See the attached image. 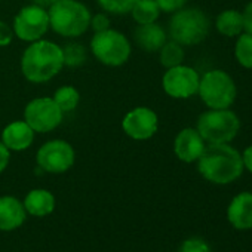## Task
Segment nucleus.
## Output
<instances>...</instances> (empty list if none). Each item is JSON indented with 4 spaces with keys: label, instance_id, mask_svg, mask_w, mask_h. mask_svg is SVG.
Masks as SVG:
<instances>
[{
    "label": "nucleus",
    "instance_id": "nucleus-32",
    "mask_svg": "<svg viewBox=\"0 0 252 252\" xmlns=\"http://www.w3.org/2000/svg\"><path fill=\"white\" fill-rule=\"evenodd\" d=\"M240 156H242L243 168H245L248 172H251V174H252V144H251V146H248V147L240 153Z\"/></svg>",
    "mask_w": 252,
    "mask_h": 252
},
{
    "label": "nucleus",
    "instance_id": "nucleus-8",
    "mask_svg": "<svg viewBox=\"0 0 252 252\" xmlns=\"http://www.w3.org/2000/svg\"><path fill=\"white\" fill-rule=\"evenodd\" d=\"M64 113L49 96L32 99L24 110V120L39 134H46L57 129L63 122Z\"/></svg>",
    "mask_w": 252,
    "mask_h": 252
},
{
    "label": "nucleus",
    "instance_id": "nucleus-22",
    "mask_svg": "<svg viewBox=\"0 0 252 252\" xmlns=\"http://www.w3.org/2000/svg\"><path fill=\"white\" fill-rule=\"evenodd\" d=\"M234 58L240 67L252 70V34L243 32L236 37Z\"/></svg>",
    "mask_w": 252,
    "mask_h": 252
},
{
    "label": "nucleus",
    "instance_id": "nucleus-10",
    "mask_svg": "<svg viewBox=\"0 0 252 252\" xmlns=\"http://www.w3.org/2000/svg\"><path fill=\"white\" fill-rule=\"evenodd\" d=\"M200 74L190 65L180 64L166 68L162 77V88L165 94L175 99H189L199 91Z\"/></svg>",
    "mask_w": 252,
    "mask_h": 252
},
{
    "label": "nucleus",
    "instance_id": "nucleus-30",
    "mask_svg": "<svg viewBox=\"0 0 252 252\" xmlns=\"http://www.w3.org/2000/svg\"><path fill=\"white\" fill-rule=\"evenodd\" d=\"M242 17H243V30L252 34V0L242 11Z\"/></svg>",
    "mask_w": 252,
    "mask_h": 252
},
{
    "label": "nucleus",
    "instance_id": "nucleus-16",
    "mask_svg": "<svg viewBox=\"0 0 252 252\" xmlns=\"http://www.w3.org/2000/svg\"><path fill=\"white\" fill-rule=\"evenodd\" d=\"M26 208L14 196L0 197V230L11 231L21 227L26 221Z\"/></svg>",
    "mask_w": 252,
    "mask_h": 252
},
{
    "label": "nucleus",
    "instance_id": "nucleus-21",
    "mask_svg": "<svg viewBox=\"0 0 252 252\" xmlns=\"http://www.w3.org/2000/svg\"><path fill=\"white\" fill-rule=\"evenodd\" d=\"M184 58H186V52H184L183 46L172 39L166 40V43L159 51L160 64L165 68H171V67H177V65L183 64Z\"/></svg>",
    "mask_w": 252,
    "mask_h": 252
},
{
    "label": "nucleus",
    "instance_id": "nucleus-19",
    "mask_svg": "<svg viewBox=\"0 0 252 252\" xmlns=\"http://www.w3.org/2000/svg\"><path fill=\"white\" fill-rule=\"evenodd\" d=\"M215 29L225 37H237L243 30V17L237 9H224L215 20Z\"/></svg>",
    "mask_w": 252,
    "mask_h": 252
},
{
    "label": "nucleus",
    "instance_id": "nucleus-6",
    "mask_svg": "<svg viewBox=\"0 0 252 252\" xmlns=\"http://www.w3.org/2000/svg\"><path fill=\"white\" fill-rule=\"evenodd\" d=\"M197 94L208 108H230L236 101L237 86L227 71L214 68L200 76Z\"/></svg>",
    "mask_w": 252,
    "mask_h": 252
},
{
    "label": "nucleus",
    "instance_id": "nucleus-26",
    "mask_svg": "<svg viewBox=\"0 0 252 252\" xmlns=\"http://www.w3.org/2000/svg\"><path fill=\"white\" fill-rule=\"evenodd\" d=\"M178 252H211L209 245L200 237H190L183 242Z\"/></svg>",
    "mask_w": 252,
    "mask_h": 252
},
{
    "label": "nucleus",
    "instance_id": "nucleus-11",
    "mask_svg": "<svg viewBox=\"0 0 252 252\" xmlns=\"http://www.w3.org/2000/svg\"><path fill=\"white\" fill-rule=\"evenodd\" d=\"M76 153L71 144L64 140H51L37 150V165L49 174L67 172L74 165Z\"/></svg>",
    "mask_w": 252,
    "mask_h": 252
},
{
    "label": "nucleus",
    "instance_id": "nucleus-14",
    "mask_svg": "<svg viewBox=\"0 0 252 252\" xmlns=\"http://www.w3.org/2000/svg\"><path fill=\"white\" fill-rule=\"evenodd\" d=\"M227 221L236 230L252 228V191H242L230 200Z\"/></svg>",
    "mask_w": 252,
    "mask_h": 252
},
{
    "label": "nucleus",
    "instance_id": "nucleus-20",
    "mask_svg": "<svg viewBox=\"0 0 252 252\" xmlns=\"http://www.w3.org/2000/svg\"><path fill=\"white\" fill-rule=\"evenodd\" d=\"M160 8L158 6L156 0H138L132 8L131 14L137 24H150L156 23L160 17Z\"/></svg>",
    "mask_w": 252,
    "mask_h": 252
},
{
    "label": "nucleus",
    "instance_id": "nucleus-23",
    "mask_svg": "<svg viewBox=\"0 0 252 252\" xmlns=\"http://www.w3.org/2000/svg\"><path fill=\"white\" fill-rule=\"evenodd\" d=\"M52 99L55 101V104L60 107L63 113H70L77 107L80 101V94L73 86H61L55 91Z\"/></svg>",
    "mask_w": 252,
    "mask_h": 252
},
{
    "label": "nucleus",
    "instance_id": "nucleus-7",
    "mask_svg": "<svg viewBox=\"0 0 252 252\" xmlns=\"http://www.w3.org/2000/svg\"><path fill=\"white\" fill-rule=\"evenodd\" d=\"M91 51L101 64L108 67H119L129 60L132 48L131 42L123 33L107 29L94 34L91 40Z\"/></svg>",
    "mask_w": 252,
    "mask_h": 252
},
{
    "label": "nucleus",
    "instance_id": "nucleus-31",
    "mask_svg": "<svg viewBox=\"0 0 252 252\" xmlns=\"http://www.w3.org/2000/svg\"><path fill=\"white\" fill-rule=\"evenodd\" d=\"M9 159H11V150L2 141H0V174L6 169Z\"/></svg>",
    "mask_w": 252,
    "mask_h": 252
},
{
    "label": "nucleus",
    "instance_id": "nucleus-33",
    "mask_svg": "<svg viewBox=\"0 0 252 252\" xmlns=\"http://www.w3.org/2000/svg\"><path fill=\"white\" fill-rule=\"evenodd\" d=\"M60 2V0H32L33 5H37V6H42L45 9H49L54 3Z\"/></svg>",
    "mask_w": 252,
    "mask_h": 252
},
{
    "label": "nucleus",
    "instance_id": "nucleus-27",
    "mask_svg": "<svg viewBox=\"0 0 252 252\" xmlns=\"http://www.w3.org/2000/svg\"><path fill=\"white\" fill-rule=\"evenodd\" d=\"M187 2L189 0H156V3L160 8V11L168 12V14H174V12L180 11L181 8L186 6Z\"/></svg>",
    "mask_w": 252,
    "mask_h": 252
},
{
    "label": "nucleus",
    "instance_id": "nucleus-15",
    "mask_svg": "<svg viewBox=\"0 0 252 252\" xmlns=\"http://www.w3.org/2000/svg\"><path fill=\"white\" fill-rule=\"evenodd\" d=\"M34 131L27 125L26 120H17L9 123L2 132V143L11 152L27 150L34 141Z\"/></svg>",
    "mask_w": 252,
    "mask_h": 252
},
{
    "label": "nucleus",
    "instance_id": "nucleus-28",
    "mask_svg": "<svg viewBox=\"0 0 252 252\" xmlns=\"http://www.w3.org/2000/svg\"><path fill=\"white\" fill-rule=\"evenodd\" d=\"M89 29H92L95 33L104 32V30L110 29V18L105 14H96V15L91 17Z\"/></svg>",
    "mask_w": 252,
    "mask_h": 252
},
{
    "label": "nucleus",
    "instance_id": "nucleus-9",
    "mask_svg": "<svg viewBox=\"0 0 252 252\" xmlns=\"http://www.w3.org/2000/svg\"><path fill=\"white\" fill-rule=\"evenodd\" d=\"M14 34L24 42L40 40L49 30V14L37 5H27L20 9L14 20Z\"/></svg>",
    "mask_w": 252,
    "mask_h": 252
},
{
    "label": "nucleus",
    "instance_id": "nucleus-29",
    "mask_svg": "<svg viewBox=\"0 0 252 252\" xmlns=\"http://www.w3.org/2000/svg\"><path fill=\"white\" fill-rule=\"evenodd\" d=\"M14 39V30L6 23L0 21V46H8Z\"/></svg>",
    "mask_w": 252,
    "mask_h": 252
},
{
    "label": "nucleus",
    "instance_id": "nucleus-1",
    "mask_svg": "<svg viewBox=\"0 0 252 252\" xmlns=\"http://www.w3.org/2000/svg\"><path fill=\"white\" fill-rule=\"evenodd\" d=\"M199 174L209 183L227 186L239 180L245 171L242 156L230 144H206L197 160Z\"/></svg>",
    "mask_w": 252,
    "mask_h": 252
},
{
    "label": "nucleus",
    "instance_id": "nucleus-17",
    "mask_svg": "<svg viewBox=\"0 0 252 252\" xmlns=\"http://www.w3.org/2000/svg\"><path fill=\"white\" fill-rule=\"evenodd\" d=\"M134 40L146 52H159L160 48L166 43L168 36L162 26L158 23L138 24L134 32Z\"/></svg>",
    "mask_w": 252,
    "mask_h": 252
},
{
    "label": "nucleus",
    "instance_id": "nucleus-25",
    "mask_svg": "<svg viewBox=\"0 0 252 252\" xmlns=\"http://www.w3.org/2000/svg\"><path fill=\"white\" fill-rule=\"evenodd\" d=\"M137 2L138 0H98L102 11L108 14H114V15L129 14Z\"/></svg>",
    "mask_w": 252,
    "mask_h": 252
},
{
    "label": "nucleus",
    "instance_id": "nucleus-2",
    "mask_svg": "<svg viewBox=\"0 0 252 252\" xmlns=\"http://www.w3.org/2000/svg\"><path fill=\"white\" fill-rule=\"evenodd\" d=\"M64 67L63 48L49 40H36L24 51L21 71L32 83H45L54 79Z\"/></svg>",
    "mask_w": 252,
    "mask_h": 252
},
{
    "label": "nucleus",
    "instance_id": "nucleus-12",
    "mask_svg": "<svg viewBox=\"0 0 252 252\" xmlns=\"http://www.w3.org/2000/svg\"><path fill=\"white\" fill-rule=\"evenodd\" d=\"M125 134L137 141L150 140L159 129V117L156 111L149 107H137L126 113L122 120Z\"/></svg>",
    "mask_w": 252,
    "mask_h": 252
},
{
    "label": "nucleus",
    "instance_id": "nucleus-5",
    "mask_svg": "<svg viewBox=\"0 0 252 252\" xmlns=\"http://www.w3.org/2000/svg\"><path fill=\"white\" fill-rule=\"evenodd\" d=\"M211 30L208 15L199 8H181L169 20V36L181 46L202 43Z\"/></svg>",
    "mask_w": 252,
    "mask_h": 252
},
{
    "label": "nucleus",
    "instance_id": "nucleus-24",
    "mask_svg": "<svg viewBox=\"0 0 252 252\" xmlns=\"http://www.w3.org/2000/svg\"><path fill=\"white\" fill-rule=\"evenodd\" d=\"M64 65L80 67L86 61V48L80 43H68L63 48Z\"/></svg>",
    "mask_w": 252,
    "mask_h": 252
},
{
    "label": "nucleus",
    "instance_id": "nucleus-3",
    "mask_svg": "<svg viewBox=\"0 0 252 252\" xmlns=\"http://www.w3.org/2000/svg\"><path fill=\"white\" fill-rule=\"evenodd\" d=\"M196 129L206 144H230L240 131V119L230 108H209L197 117Z\"/></svg>",
    "mask_w": 252,
    "mask_h": 252
},
{
    "label": "nucleus",
    "instance_id": "nucleus-18",
    "mask_svg": "<svg viewBox=\"0 0 252 252\" xmlns=\"http://www.w3.org/2000/svg\"><path fill=\"white\" fill-rule=\"evenodd\" d=\"M24 208L30 215L46 217L55 209V197L51 191L43 189L32 190L24 199Z\"/></svg>",
    "mask_w": 252,
    "mask_h": 252
},
{
    "label": "nucleus",
    "instance_id": "nucleus-4",
    "mask_svg": "<svg viewBox=\"0 0 252 252\" xmlns=\"http://www.w3.org/2000/svg\"><path fill=\"white\" fill-rule=\"evenodd\" d=\"M49 27L60 36L79 37L85 34L91 24L89 9L77 0H60L49 11Z\"/></svg>",
    "mask_w": 252,
    "mask_h": 252
},
{
    "label": "nucleus",
    "instance_id": "nucleus-13",
    "mask_svg": "<svg viewBox=\"0 0 252 252\" xmlns=\"http://www.w3.org/2000/svg\"><path fill=\"white\" fill-rule=\"evenodd\" d=\"M206 147L205 140L196 128L181 129L174 140V153L184 163H194Z\"/></svg>",
    "mask_w": 252,
    "mask_h": 252
}]
</instances>
